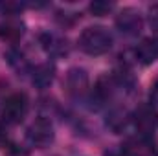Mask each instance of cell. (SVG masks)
<instances>
[{
	"label": "cell",
	"instance_id": "obj_1",
	"mask_svg": "<svg viewBox=\"0 0 158 156\" xmlns=\"http://www.w3.org/2000/svg\"><path fill=\"white\" fill-rule=\"evenodd\" d=\"M79 48L88 55H103L112 48V35L103 26H90L79 35Z\"/></svg>",
	"mask_w": 158,
	"mask_h": 156
},
{
	"label": "cell",
	"instance_id": "obj_2",
	"mask_svg": "<svg viewBox=\"0 0 158 156\" xmlns=\"http://www.w3.org/2000/svg\"><path fill=\"white\" fill-rule=\"evenodd\" d=\"M26 114H28V97L22 92H15V94L7 96L0 107V117L7 125L20 123Z\"/></svg>",
	"mask_w": 158,
	"mask_h": 156
},
{
	"label": "cell",
	"instance_id": "obj_3",
	"mask_svg": "<svg viewBox=\"0 0 158 156\" xmlns=\"http://www.w3.org/2000/svg\"><path fill=\"white\" fill-rule=\"evenodd\" d=\"M28 142L37 147V149H46L53 143L55 140V132H53V125L50 119L46 117H37L30 127H28Z\"/></svg>",
	"mask_w": 158,
	"mask_h": 156
},
{
	"label": "cell",
	"instance_id": "obj_4",
	"mask_svg": "<svg viewBox=\"0 0 158 156\" xmlns=\"http://www.w3.org/2000/svg\"><path fill=\"white\" fill-rule=\"evenodd\" d=\"M121 156H158V147L151 136H131L121 145Z\"/></svg>",
	"mask_w": 158,
	"mask_h": 156
},
{
	"label": "cell",
	"instance_id": "obj_5",
	"mask_svg": "<svg viewBox=\"0 0 158 156\" xmlns=\"http://www.w3.org/2000/svg\"><path fill=\"white\" fill-rule=\"evenodd\" d=\"M132 119L136 129L140 130L138 134H143V136H151V132H155V129L158 127V112L153 105H147V103L140 105L134 110Z\"/></svg>",
	"mask_w": 158,
	"mask_h": 156
},
{
	"label": "cell",
	"instance_id": "obj_6",
	"mask_svg": "<svg viewBox=\"0 0 158 156\" xmlns=\"http://www.w3.org/2000/svg\"><path fill=\"white\" fill-rule=\"evenodd\" d=\"M116 26L121 33L125 35H138L142 31V26H143V20H142V15L138 9L134 7H125L119 11V15L116 17Z\"/></svg>",
	"mask_w": 158,
	"mask_h": 156
},
{
	"label": "cell",
	"instance_id": "obj_7",
	"mask_svg": "<svg viewBox=\"0 0 158 156\" xmlns=\"http://www.w3.org/2000/svg\"><path fill=\"white\" fill-rule=\"evenodd\" d=\"M64 88L72 97H79L86 92L88 88V76L83 68H72L68 70L64 77Z\"/></svg>",
	"mask_w": 158,
	"mask_h": 156
},
{
	"label": "cell",
	"instance_id": "obj_8",
	"mask_svg": "<svg viewBox=\"0 0 158 156\" xmlns=\"http://www.w3.org/2000/svg\"><path fill=\"white\" fill-rule=\"evenodd\" d=\"M134 57L140 64L149 66L158 59V39L156 37H147L143 39L134 50Z\"/></svg>",
	"mask_w": 158,
	"mask_h": 156
},
{
	"label": "cell",
	"instance_id": "obj_9",
	"mask_svg": "<svg viewBox=\"0 0 158 156\" xmlns=\"http://www.w3.org/2000/svg\"><path fill=\"white\" fill-rule=\"evenodd\" d=\"M26 31V24L17 17H7L0 22V39L6 42H17L22 39Z\"/></svg>",
	"mask_w": 158,
	"mask_h": 156
},
{
	"label": "cell",
	"instance_id": "obj_10",
	"mask_svg": "<svg viewBox=\"0 0 158 156\" xmlns=\"http://www.w3.org/2000/svg\"><path fill=\"white\" fill-rule=\"evenodd\" d=\"M40 44L50 55H64L68 51V42L66 39L55 35V33H42L40 35Z\"/></svg>",
	"mask_w": 158,
	"mask_h": 156
},
{
	"label": "cell",
	"instance_id": "obj_11",
	"mask_svg": "<svg viewBox=\"0 0 158 156\" xmlns=\"http://www.w3.org/2000/svg\"><path fill=\"white\" fill-rule=\"evenodd\" d=\"M53 76H55V66L52 63H42L33 70V84L39 88H46L52 84Z\"/></svg>",
	"mask_w": 158,
	"mask_h": 156
},
{
	"label": "cell",
	"instance_id": "obj_12",
	"mask_svg": "<svg viewBox=\"0 0 158 156\" xmlns=\"http://www.w3.org/2000/svg\"><path fill=\"white\" fill-rule=\"evenodd\" d=\"M129 123V112L125 109H114L109 116H107V127L112 132H121Z\"/></svg>",
	"mask_w": 158,
	"mask_h": 156
},
{
	"label": "cell",
	"instance_id": "obj_13",
	"mask_svg": "<svg viewBox=\"0 0 158 156\" xmlns=\"http://www.w3.org/2000/svg\"><path fill=\"white\" fill-rule=\"evenodd\" d=\"M26 6L22 2H15V0H0V15L6 17H15L19 15Z\"/></svg>",
	"mask_w": 158,
	"mask_h": 156
},
{
	"label": "cell",
	"instance_id": "obj_14",
	"mask_svg": "<svg viewBox=\"0 0 158 156\" xmlns=\"http://www.w3.org/2000/svg\"><path fill=\"white\" fill-rule=\"evenodd\" d=\"M112 9H114V4L112 2H101V0H98V2H92L90 4V11L94 15H98V17H105Z\"/></svg>",
	"mask_w": 158,
	"mask_h": 156
},
{
	"label": "cell",
	"instance_id": "obj_15",
	"mask_svg": "<svg viewBox=\"0 0 158 156\" xmlns=\"http://www.w3.org/2000/svg\"><path fill=\"white\" fill-rule=\"evenodd\" d=\"M149 26L155 31H158V4L149 7Z\"/></svg>",
	"mask_w": 158,
	"mask_h": 156
},
{
	"label": "cell",
	"instance_id": "obj_16",
	"mask_svg": "<svg viewBox=\"0 0 158 156\" xmlns=\"http://www.w3.org/2000/svg\"><path fill=\"white\" fill-rule=\"evenodd\" d=\"M151 101H153V105H158V79L151 86Z\"/></svg>",
	"mask_w": 158,
	"mask_h": 156
}]
</instances>
